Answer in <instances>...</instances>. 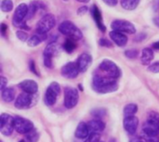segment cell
Segmentation results:
<instances>
[{
	"instance_id": "f546056e",
	"label": "cell",
	"mask_w": 159,
	"mask_h": 142,
	"mask_svg": "<svg viewBox=\"0 0 159 142\" xmlns=\"http://www.w3.org/2000/svg\"><path fill=\"white\" fill-rule=\"evenodd\" d=\"M25 135H26V141L27 142H37V140H38L39 136H38V133L36 132V130L34 128Z\"/></svg>"
},
{
	"instance_id": "7c38bea8",
	"label": "cell",
	"mask_w": 159,
	"mask_h": 142,
	"mask_svg": "<svg viewBox=\"0 0 159 142\" xmlns=\"http://www.w3.org/2000/svg\"><path fill=\"white\" fill-rule=\"evenodd\" d=\"M79 73L80 72L77 63L75 62H68L61 68V75L68 79H74L77 77Z\"/></svg>"
},
{
	"instance_id": "9c48e42d",
	"label": "cell",
	"mask_w": 159,
	"mask_h": 142,
	"mask_svg": "<svg viewBox=\"0 0 159 142\" xmlns=\"http://www.w3.org/2000/svg\"><path fill=\"white\" fill-rule=\"evenodd\" d=\"M14 118L9 114L2 113L0 116V131L5 136H10L15 129Z\"/></svg>"
},
{
	"instance_id": "4316f807",
	"label": "cell",
	"mask_w": 159,
	"mask_h": 142,
	"mask_svg": "<svg viewBox=\"0 0 159 142\" xmlns=\"http://www.w3.org/2000/svg\"><path fill=\"white\" fill-rule=\"evenodd\" d=\"M75 47H76V45H75L74 39L69 38V39H66V40H65V42H64V44H63V48H64V50H65L66 52L72 53V52L75 49Z\"/></svg>"
},
{
	"instance_id": "4fadbf2b",
	"label": "cell",
	"mask_w": 159,
	"mask_h": 142,
	"mask_svg": "<svg viewBox=\"0 0 159 142\" xmlns=\"http://www.w3.org/2000/svg\"><path fill=\"white\" fill-rule=\"evenodd\" d=\"M123 126L127 133H129V135H134L139 126V119L134 115L126 116L123 121Z\"/></svg>"
},
{
	"instance_id": "7a4b0ae2",
	"label": "cell",
	"mask_w": 159,
	"mask_h": 142,
	"mask_svg": "<svg viewBox=\"0 0 159 142\" xmlns=\"http://www.w3.org/2000/svg\"><path fill=\"white\" fill-rule=\"evenodd\" d=\"M28 9H29V6H27L24 3L20 4L16 7L13 15V20H12V23L15 27L20 29H27V30L29 29L25 21V18H27V14H28Z\"/></svg>"
},
{
	"instance_id": "e575fe53",
	"label": "cell",
	"mask_w": 159,
	"mask_h": 142,
	"mask_svg": "<svg viewBox=\"0 0 159 142\" xmlns=\"http://www.w3.org/2000/svg\"><path fill=\"white\" fill-rule=\"evenodd\" d=\"M148 71L154 73H159V61H157L148 66Z\"/></svg>"
},
{
	"instance_id": "f1b7e54d",
	"label": "cell",
	"mask_w": 159,
	"mask_h": 142,
	"mask_svg": "<svg viewBox=\"0 0 159 142\" xmlns=\"http://www.w3.org/2000/svg\"><path fill=\"white\" fill-rule=\"evenodd\" d=\"M42 39L37 35V34H35V35H33L28 41H27V45L29 46V47H37L38 45H40L41 43H42Z\"/></svg>"
},
{
	"instance_id": "f35d334b",
	"label": "cell",
	"mask_w": 159,
	"mask_h": 142,
	"mask_svg": "<svg viewBox=\"0 0 159 142\" xmlns=\"http://www.w3.org/2000/svg\"><path fill=\"white\" fill-rule=\"evenodd\" d=\"M44 65L48 68H51L52 67V58L44 56Z\"/></svg>"
},
{
	"instance_id": "7bdbcfd3",
	"label": "cell",
	"mask_w": 159,
	"mask_h": 142,
	"mask_svg": "<svg viewBox=\"0 0 159 142\" xmlns=\"http://www.w3.org/2000/svg\"><path fill=\"white\" fill-rule=\"evenodd\" d=\"M7 30V26L5 23H2L1 24V33H2V35H5L6 34Z\"/></svg>"
},
{
	"instance_id": "9a60e30c",
	"label": "cell",
	"mask_w": 159,
	"mask_h": 142,
	"mask_svg": "<svg viewBox=\"0 0 159 142\" xmlns=\"http://www.w3.org/2000/svg\"><path fill=\"white\" fill-rule=\"evenodd\" d=\"M19 87L23 92L29 94H36L38 91V85L34 80H23L19 84Z\"/></svg>"
},
{
	"instance_id": "ba28073f",
	"label": "cell",
	"mask_w": 159,
	"mask_h": 142,
	"mask_svg": "<svg viewBox=\"0 0 159 142\" xmlns=\"http://www.w3.org/2000/svg\"><path fill=\"white\" fill-rule=\"evenodd\" d=\"M56 24V19L55 16L53 14H46L45 16H43L40 20L37 22L36 25V32L38 33H47L48 32H49Z\"/></svg>"
},
{
	"instance_id": "3957f363",
	"label": "cell",
	"mask_w": 159,
	"mask_h": 142,
	"mask_svg": "<svg viewBox=\"0 0 159 142\" xmlns=\"http://www.w3.org/2000/svg\"><path fill=\"white\" fill-rule=\"evenodd\" d=\"M59 32L74 40H80L83 36L82 32L70 20L62 21L59 26Z\"/></svg>"
},
{
	"instance_id": "2e32d148",
	"label": "cell",
	"mask_w": 159,
	"mask_h": 142,
	"mask_svg": "<svg viewBox=\"0 0 159 142\" xmlns=\"http://www.w3.org/2000/svg\"><path fill=\"white\" fill-rule=\"evenodd\" d=\"M110 37L112 41L115 42L118 47H125L128 43V37L121 32L118 31H112L110 33Z\"/></svg>"
},
{
	"instance_id": "52a82bcc",
	"label": "cell",
	"mask_w": 159,
	"mask_h": 142,
	"mask_svg": "<svg viewBox=\"0 0 159 142\" xmlns=\"http://www.w3.org/2000/svg\"><path fill=\"white\" fill-rule=\"evenodd\" d=\"M100 70L105 72L107 73V75L111 78L114 79H118L121 75V71L118 68V66L112 60H103L100 66H99Z\"/></svg>"
},
{
	"instance_id": "ee69618b",
	"label": "cell",
	"mask_w": 159,
	"mask_h": 142,
	"mask_svg": "<svg viewBox=\"0 0 159 142\" xmlns=\"http://www.w3.org/2000/svg\"><path fill=\"white\" fill-rule=\"evenodd\" d=\"M153 47H154V48H156V49H158L159 50V41L158 42H156V43L153 45Z\"/></svg>"
},
{
	"instance_id": "484cf974",
	"label": "cell",
	"mask_w": 159,
	"mask_h": 142,
	"mask_svg": "<svg viewBox=\"0 0 159 142\" xmlns=\"http://www.w3.org/2000/svg\"><path fill=\"white\" fill-rule=\"evenodd\" d=\"M141 140L143 142H159V138L158 136L151 135L143 131L141 134Z\"/></svg>"
},
{
	"instance_id": "d590c367",
	"label": "cell",
	"mask_w": 159,
	"mask_h": 142,
	"mask_svg": "<svg viewBox=\"0 0 159 142\" xmlns=\"http://www.w3.org/2000/svg\"><path fill=\"white\" fill-rule=\"evenodd\" d=\"M49 87H50L58 95H60V93H61V87H60V85H59L57 82H52V83L49 85Z\"/></svg>"
},
{
	"instance_id": "7dc6e473",
	"label": "cell",
	"mask_w": 159,
	"mask_h": 142,
	"mask_svg": "<svg viewBox=\"0 0 159 142\" xmlns=\"http://www.w3.org/2000/svg\"><path fill=\"white\" fill-rule=\"evenodd\" d=\"M20 142H25V140H20Z\"/></svg>"
},
{
	"instance_id": "7402d4cb",
	"label": "cell",
	"mask_w": 159,
	"mask_h": 142,
	"mask_svg": "<svg viewBox=\"0 0 159 142\" xmlns=\"http://www.w3.org/2000/svg\"><path fill=\"white\" fill-rule=\"evenodd\" d=\"M154 60V51L152 48L145 47L143 48L141 56V62L143 65H149L151 61Z\"/></svg>"
},
{
	"instance_id": "603a6c76",
	"label": "cell",
	"mask_w": 159,
	"mask_h": 142,
	"mask_svg": "<svg viewBox=\"0 0 159 142\" xmlns=\"http://www.w3.org/2000/svg\"><path fill=\"white\" fill-rule=\"evenodd\" d=\"M1 92H2V94H1L2 100L5 102H11L12 100H14V99H15V90H14V88L7 87L4 90H2Z\"/></svg>"
},
{
	"instance_id": "8992f818",
	"label": "cell",
	"mask_w": 159,
	"mask_h": 142,
	"mask_svg": "<svg viewBox=\"0 0 159 142\" xmlns=\"http://www.w3.org/2000/svg\"><path fill=\"white\" fill-rule=\"evenodd\" d=\"M79 100L78 90L72 87L64 88V106L67 109H73L76 106Z\"/></svg>"
},
{
	"instance_id": "bcb514c9",
	"label": "cell",
	"mask_w": 159,
	"mask_h": 142,
	"mask_svg": "<svg viewBox=\"0 0 159 142\" xmlns=\"http://www.w3.org/2000/svg\"><path fill=\"white\" fill-rule=\"evenodd\" d=\"M76 1H78V2H80V3H89L90 0H76Z\"/></svg>"
},
{
	"instance_id": "d6986e66",
	"label": "cell",
	"mask_w": 159,
	"mask_h": 142,
	"mask_svg": "<svg viewBox=\"0 0 159 142\" xmlns=\"http://www.w3.org/2000/svg\"><path fill=\"white\" fill-rule=\"evenodd\" d=\"M90 133H102L105 128V124L100 119H94L88 123Z\"/></svg>"
},
{
	"instance_id": "4dcf8cb0",
	"label": "cell",
	"mask_w": 159,
	"mask_h": 142,
	"mask_svg": "<svg viewBox=\"0 0 159 142\" xmlns=\"http://www.w3.org/2000/svg\"><path fill=\"white\" fill-rule=\"evenodd\" d=\"M85 142H101L100 133H90Z\"/></svg>"
},
{
	"instance_id": "e0dca14e",
	"label": "cell",
	"mask_w": 159,
	"mask_h": 142,
	"mask_svg": "<svg viewBox=\"0 0 159 142\" xmlns=\"http://www.w3.org/2000/svg\"><path fill=\"white\" fill-rule=\"evenodd\" d=\"M89 134H90V132H89L88 124H86L84 122H80L78 124L75 133V138L78 140H84V139H87L89 136Z\"/></svg>"
},
{
	"instance_id": "ffe728a7",
	"label": "cell",
	"mask_w": 159,
	"mask_h": 142,
	"mask_svg": "<svg viewBox=\"0 0 159 142\" xmlns=\"http://www.w3.org/2000/svg\"><path fill=\"white\" fill-rule=\"evenodd\" d=\"M60 53V47L55 43V42H50L45 48L44 50V56L45 57H49L53 58L57 56Z\"/></svg>"
},
{
	"instance_id": "8fae6325",
	"label": "cell",
	"mask_w": 159,
	"mask_h": 142,
	"mask_svg": "<svg viewBox=\"0 0 159 142\" xmlns=\"http://www.w3.org/2000/svg\"><path fill=\"white\" fill-rule=\"evenodd\" d=\"M14 127L18 133L25 135L34 129V124L28 119L17 116L14 118Z\"/></svg>"
},
{
	"instance_id": "f6af8a7d",
	"label": "cell",
	"mask_w": 159,
	"mask_h": 142,
	"mask_svg": "<svg viewBox=\"0 0 159 142\" xmlns=\"http://www.w3.org/2000/svg\"><path fill=\"white\" fill-rule=\"evenodd\" d=\"M154 22H155V24H156L157 26H158L159 27V18H155V19H154Z\"/></svg>"
},
{
	"instance_id": "1f68e13d",
	"label": "cell",
	"mask_w": 159,
	"mask_h": 142,
	"mask_svg": "<svg viewBox=\"0 0 159 142\" xmlns=\"http://www.w3.org/2000/svg\"><path fill=\"white\" fill-rule=\"evenodd\" d=\"M125 55L129 59H135L137 56H139V51L137 49H129L125 51Z\"/></svg>"
},
{
	"instance_id": "8d00e7d4",
	"label": "cell",
	"mask_w": 159,
	"mask_h": 142,
	"mask_svg": "<svg viewBox=\"0 0 159 142\" xmlns=\"http://www.w3.org/2000/svg\"><path fill=\"white\" fill-rule=\"evenodd\" d=\"M100 45L102 47H112V42L109 41L108 39H104V38H102L100 40Z\"/></svg>"
},
{
	"instance_id": "cb8c5ba5",
	"label": "cell",
	"mask_w": 159,
	"mask_h": 142,
	"mask_svg": "<svg viewBox=\"0 0 159 142\" xmlns=\"http://www.w3.org/2000/svg\"><path fill=\"white\" fill-rule=\"evenodd\" d=\"M140 3V0H121L120 4L122 7L126 10H133L135 9Z\"/></svg>"
},
{
	"instance_id": "c3c4849f",
	"label": "cell",
	"mask_w": 159,
	"mask_h": 142,
	"mask_svg": "<svg viewBox=\"0 0 159 142\" xmlns=\"http://www.w3.org/2000/svg\"><path fill=\"white\" fill-rule=\"evenodd\" d=\"M140 142H143V141H142V140H141V141H140Z\"/></svg>"
},
{
	"instance_id": "44dd1931",
	"label": "cell",
	"mask_w": 159,
	"mask_h": 142,
	"mask_svg": "<svg viewBox=\"0 0 159 142\" xmlns=\"http://www.w3.org/2000/svg\"><path fill=\"white\" fill-rule=\"evenodd\" d=\"M58 96L59 95L50 87H48L47 88L46 95H45V103L48 106H53L56 103V100H57Z\"/></svg>"
},
{
	"instance_id": "5b68a950",
	"label": "cell",
	"mask_w": 159,
	"mask_h": 142,
	"mask_svg": "<svg viewBox=\"0 0 159 142\" xmlns=\"http://www.w3.org/2000/svg\"><path fill=\"white\" fill-rule=\"evenodd\" d=\"M35 95L36 94H29L26 92L20 93L15 100V108L22 110L33 107L37 101V97Z\"/></svg>"
},
{
	"instance_id": "b9f144b4",
	"label": "cell",
	"mask_w": 159,
	"mask_h": 142,
	"mask_svg": "<svg viewBox=\"0 0 159 142\" xmlns=\"http://www.w3.org/2000/svg\"><path fill=\"white\" fill-rule=\"evenodd\" d=\"M106 5H108V6H110V7H115V6H116V4H117V2H118V0H102Z\"/></svg>"
},
{
	"instance_id": "ac0fdd59",
	"label": "cell",
	"mask_w": 159,
	"mask_h": 142,
	"mask_svg": "<svg viewBox=\"0 0 159 142\" xmlns=\"http://www.w3.org/2000/svg\"><path fill=\"white\" fill-rule=\"evenodd\" d=\"M91 14H92V17L94 19V20L96 21L97 23V26L98 28L102 31V32H105L106 31V28L104 26V24L102 23V13L99 9V7L96 6V5H93L92 6V8H91Z\"/></svg>"
},
{
	"instance_id": "d4e9b609",
	"label": "cell",
	"mask_w": 159,
	"mask_h": 142,
	"mask_svg": "<svg viewBox=\"0 0 159 142\" xmlns=\"http://www.w3.org/2000/svg\"><path fill=\"white\" fill-rule=\"evenodd\" d=\"M138 112V106L135 103H129L124 108V115L125 116H132L135 115Z\"/></svg>"
},
{
	"instance_id": "83f0119b",
	"label": "cell",
	"mask_w": 159,
	"mask_h": 142,
	"mask_svg": "<svg viewBox=\"0 0 159 142\" xmlns=\"http://www.w3.org/2000/svg\"><path fill=\"white\" fill-rule=\"evenodd\" d=\"M13 9L12 0H2L1 2V10L3 12H9Z\"/></svg>"
},
{
	"instance_id": "6da1fadb",
	"label": "cell",
	"mask_w": 159,
	"mask_h": 142,
	"mask_svg": "<svg viewBox=\"0 0 159 142\" xmlns=\"http://www.w3.org/2000/svg\"><path fill=\"white\" fill-rule=\"evenodd\" d=\"M93 89L100 94H107L118 89V83L116 79L111 77H102L100 75L94 76L92 81Z\"/></svg>"
},
{
	"instance_id": "ab89813d",
	"label": "cell",
	"mask_w": 159,
	"mask_h": 142,
	"mask_svg": "<svg viewBox=\"0 0 159 142\" xmlns=\"http://www.w3.org/2000/svg\"><path fill=\"white\" fill-rule=\"evenodd\" d=\"M0 82H1V84H0V89H1V91H2V90H4L5 88H7V80L6 77L1 76V77H0Z\"/></svg>"
},
{
	"instance_id": "836d02e7",
	"label": "cell",
	"mask_w": 159,
	"mask_h": 142,
	"mask_svg": "<svg viewBox=\"0 0 159 142\" xmlns=\"http://www.w3.org/2000/svg\"><path fill=\"white\" fill-rule=\"evenodd\" d=\"M16 35H17L18 39H20V40L22 41V42H24V41H26V40L28 39V34H27L24 31H22V30L17 31V32H16Z\"/></svg>"
},
{
	"instance_id": "277c9868",
	"label": "cell",
	"mask_w": 159,
	"mask_h": 142,
	"mask_svg": "<svg viewBox=\"0 0 159 142\" xmlns=\"http://www.w3.org/2000/svg\"><path fill=\"white\" fill-rule=\"evenodd\" d=\"M143 132L158 136L159 135V113L157 112H150L147 120L143 126Z\"/></svg>"
},
{
	"instance_id": "30bf717a",
	"label": "cell",
	"mask_w": 159,
	"mask_h": 142,
	"mask_svg": "<svg viewBox=\"0 0 159 142\" xmlns=\"http://www.w3.org/2000/svg\"><path fill=\"white\" fill-rule=\"evenodd\" d=\"M111 27L114 31H118L125 33L133 34L136 33V28L133 23L125 20H116L111 23Z\"/></svg>"
},
{
	"instance_id": "5bb4252c",
	"label": "cell",
	"mask_w": 159,
	"mask_h": 142,
	"mask_svg": "<svg viewBox=\"0 0 159 142\" xmlns=\"http://www.w3.org/2000/svg\"><path fill=\"white\" fill-rule=\"evenodd\" d=\"M77 66L80 73H85L92 63V57L88 53L81 54L77 59Z\"/></svg>"
},
{
	"instance_id": "d6a6232c",
	"label": "cell",
	"mask_w": 159,
	"mask_h": 142,
	"mask_svg": "<svg viewBox=\"0 0 159 142\" xmlns=\"http://www.w3.org/2000/svg\"><path fill=\"white\" fill-rule=\"evenodd\" d=\"M91 114L94 117H96L97 119H100V118H102V116L105 115V111L103 109H96V110L91 112Z\"/></svg>"
},
{
	"instance_id": "60d3db41",
	"label": "cell",
	"mask_w": 159,
	"mask_h": 142,
	"mask_svg": "<svg viewBox=\"0 0 159 142\" xmlns=\"http://www.w3.org/2000/svg\"><path fill=\"white\" fill-rule=\"evenodd\" d=\"M88 11H89L88 7L83 6V7H79V8L77 9V14H78L79 16H83V15L87 14V13H88Z\"/></svg>"
},
{
	"instance_id": "74e56055",
	"label": "cell",
	"mask_w": 159,
	"mask_h": 142,
	"mask_svg": "<svg viewBox=\"0 0 159 142\" xmlns=\"http://www.w3.org/2000/svg\"><path fill=\"white\" fill-rule=\"evenodd\" d=\"M29 68H30V71H32V73H34L35 75H39V73H38L37 69L35 68V64H34V60H30V62H29Z\"/></svg>"
}]
</instances>
